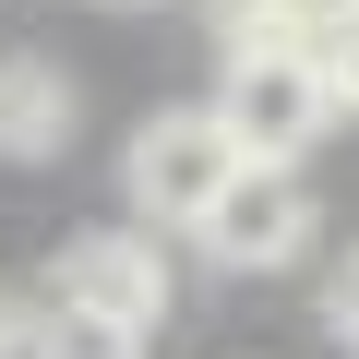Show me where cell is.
Wrapping results in <instances>:
<instances>
[{"label": "cell", "mask_w": 359, "mask_h": 359, "mask_svg": "<svg viewBox=\"0 0 359 359\" xmlns=\"http://www.w3.org/2000/svg\"><path fill=\"white\" fill-rule=\"evenodd\" d=\"M216 120L240 132V156H311L347 108H335L311 36H287V25H240V36H228V72H216Z\"/></svg>", "instance_id": "1"}, {"label": "cell", "mask_w": 359, "mask_h": 359, "mask_svg": "<svg viewBox=\"0 0 359 359\" xmlns=\"http://www.w3.org/2000/svg\"><path fill=\"white\" fill-rule=\"evenodd\" d=\"M192 240H204V264H228V276H276V264H299V252H311L299 156H240V168L216 180V204L192 216Z\"/></svg>", "instance_id": "2"}, {"label": "cell", "mask_w": 359, "mask_h": 359, "mask_svg": "<svg viewBox=\"0 0 359 359\" xmlns=\"http://www.w3.org/2000/svg\"><path fill=\"white\" fill-rule=\"evenodd\" d=\"M228 168H240V132H228L216 108H156V120L132 132V156H120V192H132V216H156V228H192Z\"/></svg>", "instance_id": "3"}, {"label": "cell", "mask_w": 359, "mask_h": 359, "mask_svg": "<svg viewBox=\"0 0 359 359\" xmlns=\"http://www.w3.org/2000/svg\"><path fill=\"white\" fill-rule=\"evenodd\" d=\"M48 299H96V311H120V323L156 335V311H168V252H156L144 228H84V240H60Z\"/></svg>", "instance_id": "4"}, {"label": "cell", "mask_w": 359, "mask_h": 359, "mask_svg": "<svg viewBox=\"0 0 359 359\" xmlns=\"http://www.w3.org/2000/svg\"><path fill=\"white\" fill-rule=\"evenodd\" d=\"M60 144H72V72L36 60V48H13V60H0V156L48 168Z\"/></svg>", "instance_id": "5"}, {"label": "cell", "mask_w": 359, "mask_h": 359, "mask_svg": "<svg viewBox=\"0 0 359 359\" xmlns=\"http://www.w3.org/2000/svg\"><path fill=\"white\" fill-rule=\"evenodd\" d=\"M25 359H144V323H120L96 299H48L25 323Z\"/></svg>", "instance_id": "6"}, {"label": "cell", "mask_w": 359, "mask_h": 359, "mask_svg": "<svg viewBox=\"0 0 359 359\" xmlns=\"http://www.w3.org/2000/svg\"><path fill=\"white\" fill-rule=\"evenodd\" d=\"M347 13H359V0H240V25H287V36H323Z\"/></svg>", "instance_id": "7"}, {"label": "cell", "mask_w": 359, "mask_h": 359, "mask_svg": "<svg viewBox=\"0 0 359 359\" xmlns=\"http://www.w3.org/2000/svg\"><path fill=\"white\" fill-rule=\"evenodd\" d=\"M311 48H323V84H335V108L359 120V13H347V25H323Z\"/></svg>", "instance_id": "8"}, {"label": "cell", "mask_w": 359, "mask_h": 359, "mask_svg": "<svg viewBox=\"0 0 359 359\" xmlns=\"http://www.w3.org/2000/svg\"><path fill=\"white\" fill-rule=\"evenodd\" d=\"M323 323H335V347L359 359V264H335V287H323Z\"/></svg>", "instance_id": "9"}, {"label": "cell", "mask_w": 359, "mask_h": 359, "mask_svg": "<svg viewBox=\"0 0 359 359\" xmlns=\"http://www.w3.org/2000/svg\"><path fill=\"white\" fill-rule=\"evenodd\" d=\"M25 323H36V311H25L13 287H0V359H25Z\"/></svg>", "instance_id": "10"}]
</instances>
